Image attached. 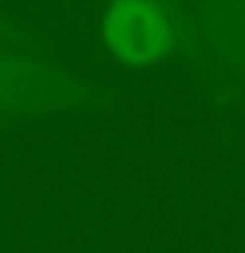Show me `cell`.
Instances as JSON below:
<instances>
[{
	"mask_svg": "<svg viewBox=\"0 0 245 253\" xmlns=\"http://www.w3.org/2000/svg\"><path fill=\"white\" fill-rule=\"evenodd\" d=\"M106 42L126 63H150L171 40L169 13L156 0H114L106 13Z\"/></svg>",
	"mask_w": 245,
	"mask_h": 253,
	"instance_id": "6da1fadb",
	"label": "cell"
}]
</instances>
